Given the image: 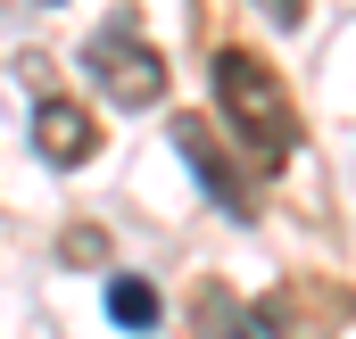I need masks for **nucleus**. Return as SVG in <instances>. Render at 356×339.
<instances>
[{"mask_svg":"<svg viewBox=\"0 0 356 339\" xmlns=\"http://www.w3.org/2000/svg\"><path fill=\"white\" fill-rule=\"evenodd\" d=\"M175 149H182V166L207 182V199H216L232 224H249V215H257V199H249V174H232V158L216 149V133H199V116H182V124H175Z\"/></svg>","mask_w":356,"mask_h":339,"instance_id":"nucleus-3","label":"nucleus"},{"mask_svg":"<svg viewBox=\"0 0 356 339\" xmlns=\"http://www.w3.org/2000/svg\"><path fill=\"white\" fill-rule=\"evenodd\" d=\"M33 149H42L50 166H91L99 133H91V116L75 99H42V108H33Z\"/></svg>","mask_w":356,"mask_h":339,"instance_id":"nucleus-4","label":"nucleus"},{"mask_svg":"<svg viewBox=\"0 0 356 339\" xmlns=\"http://www.w3.org/2000/svg\"><path fill=\"white\" fill-rule=\"evenodd\" d=\"M83 75H91V91L99 99H116V108H158L166 99V58L116 17V25H99L83 42Z\"/></svg>","mask_w":356,"mask_h":339,"instance_id":"nucleus-2","label":"nucleus"},{"mask_svg":"<svg viewBox=\"0 0 356 339\" xmlns=\"http://www.w3.org/2000/svg\"><path fill=\"white\" fill-rule=\"evenodd\" d=\"M207 83H216L224 124L241 133V149H249L266 174H273V166H290V149H298V108H290V91L273 83V67H257L249 50H216Z\"/></svg>","mask_w":356,"mask_h":339,"instance_id":"nucleus-1","label":"nucleus"},{"mask_svg":"<svg viewBox=\"0 0 356 339\" xmlns=\"http://www.w3.org/2000/svg\"><path fill=\"white\" fill-rule=\"evenodd\" d=\"M158 315H166V306H158V290H149L141 273H116V281H108V323H124V331H158Z\"/></svg>","mask_w":356,"mask_h":339,"instance_id":"nucleus-5","label":"nucleus"},{"mask_svg":"<svg viewBox=\"0 0 356 339\" xmlns=\"http://www.w3.org/2000/svg\"><path fill=\"white\" fill-rule=\"evenodd\" d=\"M257 8H266L273 25H298V17H307V8H298V0H257Z\"/></svg>","mask_w":356,"mask_h":339,"instance_id":"nucleus-6","label":"nucleus"}]
</instances>
